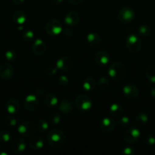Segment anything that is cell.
<instances>
[{
  "instance_id": "obj_1",
  "label": "cell",
  "mask_w": 155,
  "mask_h": 155,
  "mask_svg": "<svg viewBox=\"0 0 155 155\" xmlns=\"http://www.w3.org/2000/svg\"><path fill=\"white\" fill-rule=\"evenodd\" d=\"M47 142L53 148H61L66 142V135L62 130H53L47 135Z\"/></svg>"
},
{
  "instance_id": "obj_2",
  "label": "cell",
  "mask_w": 155,
  "mask_h": 155,
  "mask_svg": "<svg viewBox=\"0 0 155 155\" xmlns=\"http://www.w3.org/2000/svg\"><path fill=\"white\" fill-rule=\"evenodd\" d=\"M108 75L115 81L123 80L127 74V69L124 64L119 61H115L109 64L108 68Z\"/></svg>"
},
{
  "instance_id": "obj_3",
  "label": "cell",
  "mask_w": 155,
  "mask_h": 155,
  "mask_svg": "<svg viewBox=\"0 0 155 155\" xmlns=\"http://www.w3.org/2000/svg\"><path fill=\"white\" fill-rule=\"evenodd\" d=\"M126 46L130 52H138L142 48V41L137 35L129 34L126 39Z\"/></svg>"
},
{
  "instance_id": "obj_4",
  "label": "cell",
  "mask_w": 155,
  "mask_h": 155,
  "mask_svg": "<svg viewBox=\"0 0 155 155\" xmlns=\"http://www.w3.org/2000/svg\"><path fill=\"white\" fill-rule=\"evenodd\" d=\"M92 101L90 97L85 95H78L74 100V106L81 112H87L92 107Z\"/></svg>"
},
{
  "instance_id": "obj_5",
  "label": "cell",
  "mask_w": 155,
  "mask_h": 155,
  "mask_svg": "<svg viewBox=\"0 0 155 155\" xmlns=\"http://www.w3.org/2000/svg\"><path fill=\"white\" fill-rule=\"evenodd\" d=\"M135 17V12L133 8L129 6H124L118 12V19L122 24L131 23Z\"/></svg>"
},
{
  "instance_id": "obj_6",
  "label": "cell",
  "mask_w": 155,
  "mask_h": 155,
  "mask_svg": "<svg viewBox=\"0 0 155 155\" xmlns=\"http://www.w3.org/2000/svg\"><path fill=\"white\" fill-rule=\"evenodd\" d=\"M18 132L23 137H31L36 132V125L30 121H24L18 125Z\"/></svg>"
},
{
  "instance_id": "obj_7",
  "label": "cell",
  "mask_w": 155,
  "mask_h": 155,
  "mask_svg": "<svg viewBox=\"0 0 155 155\" xmlns=\"http://www.w3.org/2000/svg\"><path fill=\"white\" fill-rule=\"evenodd\" d=\"M46 31L50 36H58L62 31V25L57 19H51L46 24Z\"/></svg>"
},
{
  "instance_id": "obj_8",
  "label": "cell",
  "mask_w": 155,
  "mask_h": 155,
  "mask_svg": "<svg viewBox=\"0 0 155 155\" xmlns=\"http://www.w3.org/2000/svg\"><path fill=\"white\" fill-rule=\"evenodd\" d=\"M141 133L139 130L135 127L129 128L123 133V139L126 143L134 144L137 142L139 139Z\"/></svg>"
},
{
  "instance_id": "obj_9",
  "label": "cell",
  "mask_w": 155,
  "mask_h": 155,
  "mask_svg": "<svg viewBox=\"0 0 155 155\" xmlns=\"http://www.w3.org/2000/svg\"><path fill=\"white\" fill-rule=\"evenodd\" d=\"M15 68L11 64L3 63L0 65V78L9 80L14 77Z\"/></svg>"
},
{
  "instance_id": "obj_10",
  "label": "cell",
  "mask_w": 155,
  "mask_h": 155,
  "mask_svg": "<svg viewBox=\"0 0 155 155\" xmlns=\"http://www.w3.org/2000/svg\"><path fill=\"white\" fill-rule=\"evenodd\" d=\"M39 106V101L35 94H30L25 98L24 101V107L28 111H33Z\"/></svg>"
},
{
  "instance_id": "obj_11",
  "label": "cell",
  "mask_w": 155,
  "mask_h": 155,
  "mask_svg": "<svg viewBox=\"0 0 155 155\" xmlns=\"http://www.w3.org/2000/svg\"><path fill=\"white\" fill-rule=\"evenodd\" d=\"M27 148L26 142L22 138H17L12 142L11 145L12 151L15 154H20L24 152Z\"/></svg>"
},
{
  "instance_id": "obj_12",
  "label": "cell",
  "mask_w": 155,
  "mask_h": 155,
  "mask_svg": "<svg viewBox=\"0 0 155 155\" xmlns=\"http://www.w3.org/2000/svg\"><path fill=\"white\" fill-rule=\"evenodd\" d=\"M115 127V122L112 118L104 117L100 123V129L103 133H109L113 131Z\"/></svg>"
},
{
  "instance_id": "obj_13",
  "label": "cell",
  "mask_w": 155,
  "mask_h": 155,
  "mask_svg": "<svg viewBox=\"0 0 155 155\" xmlns=\"http://www.w3.org/2000/svg\"><path fill=\"white\" fill-rule=\"evenodd\" d=\"M47 50L46 44L45 43L43 39H36L33 42V45H32V51L36 55L41 56L43 55Z\"/></svg>"
},
{
  "instance_id": "obj_14",
  "label": "cell",
  "mask_w": 155,
  "mask_h": 155,
  "mask_svg": "<svg viewBox=\"0 0 155 155\" xmlns=\"http://www.w3.org/2000/svg\"><path fill=\"white\" fill-rule=\"evenodd\" d=\"M72 64L73 62L69 57L62 56L58 59L56 66L57 67L58 70L62 71H68L72 68Z\"/></svg>"
},
{
  "instance_id": "obj_15",
  "label": "cell",
  "mask_w": 155,
  "mask_h": 155,
  "mask_svg": "<svg viewBox=\"0 0 155 155\" xmlns=\"http://www.w3.org/2000/svg\"><path fill=\"white\" fill-rule=\"evenodd\" d=\"M123 94L129 99H135L139 95V90L132 84H128L123 87Z\"/></svg>"
},
{
  "instance_id": "obj_16",
  "label": "cell",
  "mask_w": 155,
  "mask_h": 155,
  "mask_svg": "<svg viewBox=\"0 0 155 155\" xmlns=\"http://www.w3.org/2000/svg\"><path fill=\"white\" fill-rule=\"evenodd\" d=\"M110 56L105 51H99L94 55V61L99 66H106L109 62Z\"/></svg>"
},
{
  "instance_id": "obj_17",
  "label": "cell",
  "mask_w": 155,
  "mask_h": 155,
  "mask_svg": "<svg viewBox=\"0 0 155 155\" xmlns=\"http://www.w3.org/2000/svg\"><path fill=\"white\" fill-rule=\"evenodd\" d=\"M74 104L69 98L62 99L59 104V109L62 113L68 114L74 110Z\"/></svg>"
},
{
  "instance_id": "obj_18",
  "label": "cell",
  "mask_w": 155,
  "mask_h": 155,
  "mask_svg": "<svg viewBox=\"0 0 155 155\" xmlns=\"http://www.w3.org/2000/svg\"><path fill=\"white\" fill-rule=\"evenodd\" d=\"M80 21V15L78 12H70L65 16L64 22L68 27H74Z\"/></svg>"
},
{
  "instance_id": "obj_19",
  "label": "cell",
  "mask_w": 155,
  "mask_h": 155,
  "mask_svg": "<svg viewBox=\"0 0 155 155\" xmlns=\"http://www.w3.org/2000/svg\"><path fill=\"white\" fill-rule=\"evenodd\" d=\"M5 108L8 113H9L10 114H15L19 112L20 109H21V104L18 100L15 99V98H11V99L8 100L6 102Z\"/></svg>"
},
{
  "instance_id": "obj_20",
  "label": "cell",
  "mask_w": 155,
  "mask_h": 155,
  "mask_svg": "<svg viewBox=\"0 0 155 155\" xmlns=\"http://www.w3.org/2000/svg\"><path fill=\"white\" fill-rule=\"evenodd\" d=\"M87 42L90 47L92 48H97L101 43V37L97 33L92 32L88 33L87 36Z\"/></svg>"
},
{
  "instance_id": "obj_21",
  "label": "cell",
  "mask_w": 155,
  "mask_h": 155,
  "mask_svg": "<svg viewBox=\"0 0 155 155\" xmlns=\"http://www.w3.org/2000/svg\"><path fill=\"white\" fill-rule=\"evenodd\" d=\"M29 145H30V148L33 150H40L42 149L44 145L43 139L39 136H31L29 141Z\"/></svg>"
},
{
  "instance_id": "obj_22",
  "label": "cell",
  "mask_w": 155,
  "mask_h": 155,
  "mask_svg": "<svg viewBox=\"0 0 155 155\" xmlns=\"http://www.w3.org/2000/svg\"><path fill=\"white\" fill-rule=\"evenodd\" d=\"M43 104L48 107H55L59 104L58 98L54 94L48 93L43 98Z\"/></svg>"
},
{
  "instance_id": "obj_23",
  "label": "cell",
  "mask_w": 155,
  "mask_h": 155,
  "mask_svg": "<svg viewBox=\"0 0 155 155\" xmlns=\"http://www.w3.org/2000/svg\"><path fill=\"white\" fill-rule=\"evenodd\" d=\"M27 20V15L22 11H16L12 15V21L18 25H23Z\"/></svg>"
},
{
  "instance_id": "obj_24",
  "label": "cell",
  "mask_w": 155,
  "mask_h": 155,
  "mask_svg": "<svg viewBox=\"0 0 155 155\" xmlns=\"http://www.w3.org/2000/svg\"><path fill=\"white\" fill-rule=\"evenodd\" d=\"M147 121H148V116L147 115V114L144 112H139L135 116L134 124L136 127H143V126L146 125Z\"/></svg>"
},
{
  "instance_id": "obj_25",
  "label": "cell",
  "mask_w": 155,
  "mask_h": 155,
  "mask_svg": "<svg viewBox=\"0 0 155 155\" xmlns=\"http://www.w3.org/2000/svg\"><path fill=\"white\" fill-rule=\"evenodd\" d=\"M109 114L112 117H119L123 113V107L119 103H114L111 104L109 107Z\"/></svg>"
},
{
  "instance_id": "obj_26",
  "label": "cell",
  "mask_w": 155,
  "mask_h": 155,
  "mask_svg": "<svg viewBox=\"0 0 155 155\" xmlns=\"http://www.w3.org/2000/svg\"><path fill=\"white\" fill-rule=\"evenodd\" d=\"M97 86V83H96L95 80L93 77H88L84 80L83 83H82V86L83 89L87 92H91L93 91L96 88Z\"/></svg>"
},
{
  "instance_id": "obj_27",
  "label": "cell",
  "mask_w": 155,
  "mask_h": 155,
  "mask_svg": "<svg viewBox=\"0 0 155 155\" xmlns=\"http://www.w3.org/2000/svg\"><path fill=\"white\" fill-rule=\"evenodd\" d=\"M145 77L150 83H155V65H149L145 71Z\"/></svg>"
},
{
  "instance_id": "obj_28",
  "label": "cell",
  "mask_w": 155,
  "mask_h": 155,
  "mask_svg": "<svg viewBox=\"0 0 155 155\" xmlns=\"http://www.w3.org/2000/svg\"><path fill=\"white\" fill-rule=\"evenodd\" d=\"M36 131L41 133H45L49 129V124L44 119H40L36 124Z\"/></svg>"
},
{
  "instance_id": "obj_29",
  "label": "cell",
  "mask_w": 155,
  "mask_h": 155,
  "mask_svg": "<svg viewBox=\"0 0 155 155\" xmlns=\"http://www.w3.org/2000/svg\"><path fill=\"white\" fill-rule=\"evenodd\" d=\"M138 33L139 36H143V37H147L151 33V28L147 24H142L138 27Z\"/></svg>"
},
{
  "instance_id": "obj_30",
  "label": "cell",
  "mask_w": 155,
  "mask_h": 155,
  "mask_svg": "<svg viewBox=\"0 0 155 155\" xmlns=\"http://www.w3.org/2000/svg\"><path fill=\"white\" fill-rule=\"evenodd\" d=\"M49 120H50V124H53L54 126H57L60 124L61 122V115L59 113L55 112V113L52 114L49 117Z\"/></svg>"
},
{
  "instance_id": "obj_31",
  "label": "cell",
  "mask_w": 155,
  "mask_h": 155,
  "mask_svg": "<svg viewBox=\"0 0 155 155\" xmlns=\"http://www.w3.org/2000/svg\"><path fill=\"white\" fill-rule=\"evenodd\" d=\"M12 135L7 130H2L0 132V142L2 143H8L10 142Z\"/></svg>"
},
{
  "instance_id": "obj_32",
  "label": "cell",
  "mask_w": 155,
  "mask_h": 155,
  "mask_svg": "<svg viewBox=\"0 0 155 155\" xmlns=\"http://www.w3.org/2000/svg\"><path fill=\"white\" fill-rule=\"evenodd\" d=\"M109 80L107 77H102L99 79L98 82H97V85H98L99 88L101 89H107L109 86Z\"/></svg>"
},
{
  "instance_id": "obj_33",
  "label": "cell",
  "mask_w": 155,
  "mask_h": 155,
  "mask_svg": "<svg viewBox=\"0 0 155 155\" xmlns=\"http://www.w3.org/2000/svg\"><path fill=\"white\" fill-rule=\"evenodd\" d=\"M5 58L8 61H15L17 59V54L14 50H8L5 53Z\"/></svg>"
},
{
  "instance_id": "obj_34",
  "label": "cell",
  "mask_w": 155,
  "mask_h": 155,
  "mask_svg": "<svg viewBox=\"0 0 155 155\" xmlns=\"http://www.w3.org/2000/svg\"><path fill=\"white\" fill-rule=\"evenodd\" d=\"M4 123L8 127H15V126H16L18 121H17V120L14 117L7 116L5 117Z\"/></svg>"
},
{
  "instance_id": "obj_35",
  "label": "cell",
  "mask_w": 155,
  "mask_h": 155,
  "mask_svg": "<svg viewBox=\"0 0 155 155\" xmlns=\"http://www.w3.org/2000/svg\"><path fill=\"white\" fill-rule=\"evenodd\" d=\"M22 38L26 42H29V41H31L32 39H33V38H34V33H33V32L32 30H27L23 33Z\"/></svg>"
},
{
  "instance_id": "obj_36",
  "label": "cell",
  "mask_w": 155,
  "mask_h": 155,
  "mask_svg": "<svg viewBox=\"0 0 155 155\" xmlns=\"http://www.w3.org/2000/svg\"><path fill=\"white\" fill-rule=\"evenodd\" d=\"M130 119L129 118V117H126V116H123L122 117H120V119L118 121V124L121 127H127L130 125Z\"/></svg>"
},
{
  "instance_id": "obj_37",
  "label": "cell",
  "mask_w": 155,
  "mask_h": 155,
  "mask_svg": "<svg viewBox=\"0 0 155 155\" xmlns=\"http://www.w3.org/2000/svg\"><path fill=\"white\" fill-rule=\"evenodd\" d=\"M57 67L51 65V66H49L46 68V74L48 76H50V77H52V76L56 75V73H57Z\"/></svg>"
},
{
  "instance_id": "obj_38",
  "label": "cell",
  "mask_w": 155,
  "mask_h": 155,
  "mask_svg": "<svg viewBox=\"0 0 155 155\" xmlns=\"http://www.w3.org/2000/svg\"><path fill=\"white\" fill-rule=\"evenodd\" d=\"M135 148L132 147H126L122 149V154L125 155H133L135 154Z\"/></svg>"
},
{
  "instance_id": "obj_39",
  "label": "cell",
  "mask_w": 155,
  "mask_h": 155,
  "mask_svg": "<svg viewBox=\"0 0 155 155\" xmlns=\"http://www.w3.org/2000/svg\"><path fill=\"white\" fill-rule=\"evenodd\" d=\"M59 84L61 85V86H66V85H68V81H69V80H68V77H66V76H65V75H62V76H60V77H59Z\"/></svg>"
},
{
  "instance_id": "obj_40",
  "label": "cell",
  "mask_w": 155,
  "mask_h": 155,
  "mask_svg": "<svg viewBox=\"0 0 155 155\" xmlns=\"http://www.w3.org/2000/svg\"><path fill=\"white\" fill-rule=\"evenodd\" d=\"M145 142L148 145H155V137L153 136H147L145 139Z\"/></svg>"
},
{
  "instance_id": "obj_41",
  "label": "cell",
  "mask_w": 155,
  "mask_h": 155,
  "mask_svg": "<svg viewBox=\"0 0 155 155\" xmlns=\"http://www.w3.org/2000/svg\"><path fill=\"white\" fill-rule=\"evenodd\" d=\"M62 32H63V34L65 35V36H67V37H69V36H71V35H72V33H73L72 30L70 28V27H68V26H67L66 28L64 29V30L62 29Z\"/></svg>"
},
{
  "instance_id": "obj_42",
  "label": "cell",
  "mask_w": 155,
  "mask_h": 155,
  "mask_svg": "<svg viewBox=\"0 0 155 155\" xmlns=\"http://www.w3.org/2000/svg\"><path fill=\"white\" fill-rule=\"evenodd\" d=\"M44 94V89L43 88H37V89L35 90V95L36 97L37 96H41Z\"/></svg>"
},
{
  "instance_id": "obj_43",
  "label": "cell",
  "mask_w": 155,
  "mask_h": 155,
  "mask_svg": "<svg viewBox=\"0 0 155 155\" xmlns=\"http://www.w3.org/2000/svg\"><path fill=\"white\" fill-rule=\"evenodd\" d=\"M71 5H80L84 0H67Z\"/></svg>"
},
{
  "instance_id": "obj_44",
  "label": "cell",
  "mask_w": 155,
  "mask_h": 155,
  "mask_svg": "<svg viewBox=\"0 0 155 155\" xmlns=\"http://www.w3.org/2000/svg\"><path fill=\"white\" fill-rule=\"evenodd\" d=\"M150 95L152 98H155V86L152 87L150 90Z\"/></svg>"
},
{
  "instance_id": "obj_45",
  "label": "cell",
  "mask_w": 155,
  "mask_h": 155,
  "mask_svg": "<svg viewBox=\"0 0 155 155\" xmlns=\"http://www.w3.org/2000/svg\"><path fill=\"white\" fill-rule=\"evenodd\" d=\"M12 1L15 5H21L25 2V0H12Z\"/></svg>"
},
{
  "instance_id": "obj_46",
  "label": "cell",
  "mask_w": 155,
  "mask_h": 155,
  "mask_svg": "<svg viewBox=\"0 0 155 155\" xmlns=\"http://www.w3.org/2000/svg\"><path fill=\"white\" fill-rule=\"evenodd\" d=\"M63 1L64 0H53V2L55 5H60Z\"/></svg>"
},
{
  "instance_id": "obj_47",
  "label": "cell",
  "mask_w": 155,
  "mask_h": 155,
  "mask_svg": "<svg viewBox=\"0 0 155 155\" xmlns=\"http://www.w3.org/2000/svg\"><path fill=\"white\" fill-rule=\"evenodd\" d=\"M0 155H7V153L4 152V151H0Z\"/></svg>"
}]
</instances>
